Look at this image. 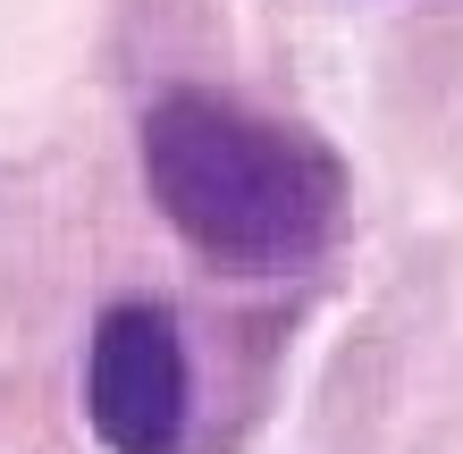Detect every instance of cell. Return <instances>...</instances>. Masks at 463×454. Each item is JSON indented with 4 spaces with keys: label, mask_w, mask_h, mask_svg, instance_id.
Listing matches in <instances>:
<instances>
[{
    "label": "cell",
    "mask_w": 463,
    "mask_h": 454,
    "mask_svg": "<svg viewBox=\"0 0 463 454\" xmlns=\"http://www.w3.org/2000/svg\"><path fill=\"white\" fill-rule=\"evenodd\" d=\"M144 185L220 270H304L345 210L329 144L220 93H160L144 110Z\"/></svg>",
    "instance_id": "1"
},
{
    "label": "cell",
    "mask_w": 463,
    "mask_h": 454,
    "mask_svg": "<svg viewBox=\"0 0 463 454\" xmlns=\"http://www.w3.org/2000/svg\"><path fill=\"white\" fill-rule=\"evenodd\" d=\"M194 362L160 303H110L85 345V421L110 454H177Z\"/></svg>",
    "instance_id": "2"
}]
</instances>
